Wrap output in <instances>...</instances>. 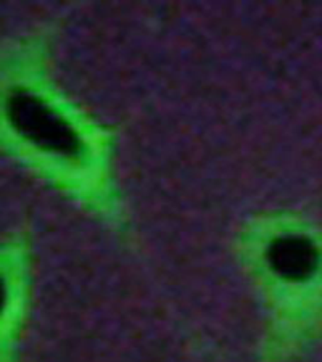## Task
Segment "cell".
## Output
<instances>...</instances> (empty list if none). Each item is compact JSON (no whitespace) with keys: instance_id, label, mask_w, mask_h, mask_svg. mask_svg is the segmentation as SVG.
I'll use <instances>...</instances> for the list:
<instances>
[{"instance_id":"3","label":"cell","mask_w":322,"mask_h":362,"mask_svg":"<svg viewBox=\"0 0 322 362\" xmlns=\"http://www.w3.org/2000/svg\"><path fill=\"white\" fill-rule=\"evenodd\" d=\"M5 301H7V291H5L4 279H2V276H0V316H2V313H4Z\"/></svg>"},{"instance_id":"1","label":"cell","mask_w":322,"mask_h":362,"mask_svg":"<svg viewBox=\"0 0 322 362\" xmlns=\"http://www.w3.org/2000/svg\"><path fill=\"white\" fill-rule=\"evenodd\" d=\"M5 113L13 129L38 148L68 158L83 153V140L74 127L34 93L25 89L11 90L5 102Z\"/></svg>"},{"instance_id":"2","label":"cell","mask_w":322,"mask_h":362,"mask_svg":"<svg viewBox=\"0 0 322 362\" xmlns=\"http://www.w3.org/2000/svg\"><path fill=\"white\" fill-rule=\"evenodd\" d=\"M271 269L290 282H304L318 271L321 255L316 245L303 235H282L268 247Z\"/></svg>"}]
</instances>
